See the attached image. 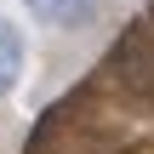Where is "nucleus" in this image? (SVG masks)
<instances>
[{
	"label": "nucleus",
	"instance_id": "f03ea898",
	"mask_svg": "<svg viewBox=\"0 0 154 154\" xmlns=\"http://www.w3.org/2000/svg\"><path fill=\"white\" fill-rule=\"evenodd\" d=\"M23 63H29V40L11 17H0V97L23 80Z\"/></svg>",
	"mask_w": 154,
	"mask_h": 154
},
{
	"label": "nucleus",
	"instance_id": "f257e3e1",
	"mask_svg": "<svg viewBox=\"0 0 154 154\" xmlns=\"http://www.w3.org/2000/svg\"><path fill=\"white\" fill-rule=\"evenodd\" d=\"M46 29H86L97 23V0H23Z\"/></svg>",
	"mask_w": 154,
	"mask_h": 154
}]
</instances>
